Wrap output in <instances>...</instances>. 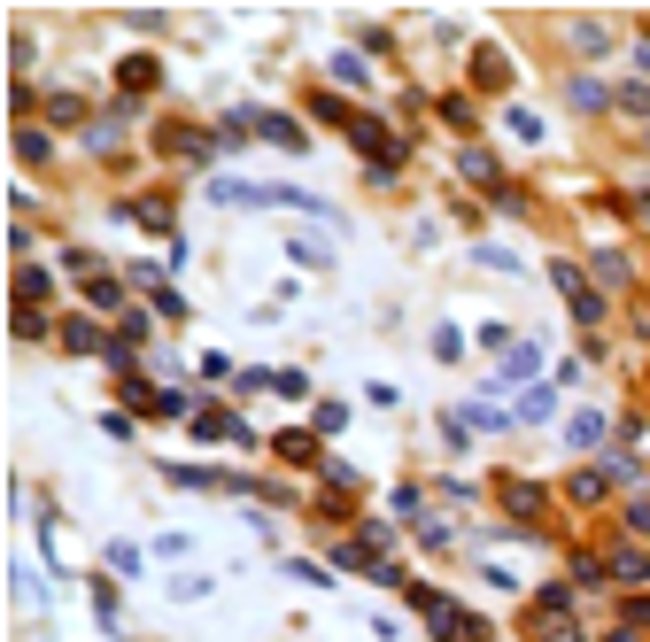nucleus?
Returning a JSON list of instances; mask_svg holds the SVG:
<instances>
[{
    "label": "nucleus",
    "mask_w": 650,
    "mask_h": 642,
    "mask_svg": "<svg viewBox=\"0 0 650 642\" xmlns=\"http://www.w3.org/2000/svg\"><path fill=\"white\" fill-rule=\"evenodd\" d=\"M411 604H418V619H426V635H442V642H473V635H480V627L457 612V604H449L442 588H426V581H418V588H411Z\"/></svg>",
    "instance_id": "1"
},
{
    "label": "nucleus",
    "mask_w": 650,
    "mask_h": 642,
    "mask_svg": "<svg viewBox=\"0 0 650 642\" xmlns=\"http://www.w3.org/2000/svg\"><path fill=\"white\" fill-rule=\"evenodd\" d=\"M550 287H558L565 302H573V318H581V325H596V318H604V294H596L589 279H581V263H550Z\"/></svg>",
    "instance_id": "2"
},
{
    "label": "nucleus",
    "mask_w": 650,
    "mask_h": 642,
    "mask_svg": "<svg viewBox=\"0 0 650 642\" xmlns=\"http://www.w3.org/2000/svg\"><path fill=\"white\" fill-rule=\"evenodd\" d=\"M155 147H163V155H178V163H209V155H217V140H209V132H194V124H163V132H155Z\"/></svg>",
    "instance_id": "3"
},
{
    "label": "nucleus",
    "mask_w": 650,
    "mask_h": 642,
    "mask_svg": "<svg viewBox=\"0 0 650 642\" xmlns=\"http://www.w3.org/2000/svg\"><path fill=\"white\" fill-rule=\"evenodd\" d=\"M349 140L364 147V155H372L380 171H395V163H403V140H395V132H387L380 117H356V132H349Z\"/></svg>",
    "instance_id": "4"
},
{
    "label": "nucleus",
    "mask_w": 650,
    "mask_h": 642,
    "mask_svg": "<svg viewBox=\"0 0 650 642\" xmlns=\"http://www.w3.org/2000/svg\"><path fill=\"white\" fill-rule=\"evenodd\" d=\"M194 434H202V441H240V449H256V434L240 426L233 410H194Z\"/></svg>",
    "instance_id": "5"
},
{
    "label": "nucleus",
    "mask_w": 650,
    "mask_h": 642,
    "mask_svg": "<svg viewBox=\"0 0 650 642\" xmlns=\"http://www.w3.org/2000/svg\"><path fill=\"white\" fill-rule=\"evenodd\" d=\"M62 349H78V356H109L117 341H109V333H101L93 318H62Z\"/></svg>",
    "instance_id": "6"
},
{
    "label": "nucleus",
    "mask_w": 650,
    "mask_h": 642,
    "mask_svg": "<svg viewBox=\"0 0 650 642\" xmlns=\"http://www.w3.org/2000/svg\"><path fill=\"white\" fill-rule=\"evenodd\" d=\"M117 86H124V93H155V86H163L155 55H124V62H117Z\"/></svg>",
    "instance_id": "7"
},
{
    "label": "nucleus",
    "mask_w": 650,
    "mask_h": 642,
    "mask_svg": "<svg viewBox=\"0 0 650 642\" xmlns=\"http://www.w3.org/2000/svg\"><path fill=\"white\" fill-rule=\"evenodd\" d=\"M473 86H480V93H503V86H511V62H503L496 47H480V55H473Z\"/></svg>",
    "instance_id": "8"
},
{
    "label": "nucleus",
    "mask_w": 650,
    "mask_h": 642,
    "mask_svg": "<svg viewBox=\"0 0 650 642\" xmlns=\"http://www.w3.org/2000/svg\"><path fill=\"white\" fill-rule=\"evenodd\" d=\"M612 581H620V588H643V581H650V550H635V542H627V550H612Z\"/></svg>",
    "instance_id": "9"
},
{
    "label": "nucleus",
    "mask_w": 650,
    "mask_h": 642,
    "mask_svg": "<svg viewBox=\"0 0 650 642\" xmlns=\"http://www.w3.org/2000/svg\"><path fill=\"white\" fill-rule=\"evenodd\" d=\"M503 503H511V519H542V488H534V480H503Z\"/></svg>",
    "instance_id": "10"
},
{
    "label": "nucleus",
    "mask_w": 650,
    "mask_h": 642,
    "mask_svg": "<svg viewBox=\"0 0 650 642\" xmlns=\"http://www.w3.org/2000/svg\"><path fill=\"white\" fill-rule=\"evenodd\" d=\"M47 294H55V279H47L39 263H24V271H16V302H24V310H39Z\"/></svg>",
    "instance_id": "11"
},
{
    "label": "nucleus",
    "mask_w": 650,
    "mask_h": 642,
    "mask_svg": "<svg viewBox=\"0 0 650 642\" xmlns=\"http://www.w3.org/2000/svg\"><path fill=\"white\" fill-rule=\"evenodd\" d=\"M534 372H542V349H511L503 372H496V387H519V380H534Z\"/></svg>",
    "instance_id": "12"
},
{
    "label": "nucleus",
    "mask_w": 650,
    "mask_h": 642,
    "mask_svg": "<svg viewBox=\"0 0 650 642\" xmlns=\"http://www.w3.org/2000/svg\"><path fill=\"white\" fill-rule=\"evenodd\" d=\"M550 410H558V387H527V395H519V426H542Z\"/></svg>",
    "instance_id": "13"
},
{
    "label": "nucleus",
    "mask_w": 650,
    "mask_h": 642,
    "mask_svg": "<svg viewBox=\"0 0 650 642\" xmlns=\"http://www.w3.org/2000/svg\"><path fill=\"white\" fill-rule=\"evenodd\" d=\"M565 496H573V503H604V496H612V472H573Z\"/></svg>",
    "instance_id": "14"
},
{
    "label": "nucleus",
    "mask_w": 650,
    "mask_h": 642,
    "mask_svg": "<svg viewBox=\"0 0 650 642\" xmlns=\"http://www.w3.org/2000/svg\"><path fill=\"white\" fill-rule=\"evenodd\" d=\"M86 302H93V310H117V318H124V294H117V279H109V271H93V279H86Z\"/></svg>",
    "instance_id": "15"
},
{
    "label": "nucleus",
    "mask_w": 650,
    "mask_h": 642,
    "mask_svg": "<svg viewBox=\"0 0 650 642\" xmlns=\"http://www.w3.org/2000/svg\"><path fill=\"white\" fill-rule=\"evenodd\" d=\"M565 441H573V449H596V441H604V410H581V418L565 426Z\"/></svg>",
    "instance_id": "16"
},
{
    "label": "nucleus",
    "mask_w": 650,
    "mask_h": 642,
    "mask_svg": "<svg viewBox=\"0 0 650 642\" xmlns=\"http://www.w3.org/2000/svg\"><path fill=\"white\" fill-rule=\"evenodd\" d=\"M279 457H287V465H318V434H279Z\"/></svg>",
    "instance_id": "17"
},
{
    "label": "nucleus",
    "mask_w": 650,
    "mask_h": 642,
    "mask_svg": "<svg viewBox=\"0 0 650 642\" xmlns=\"http://www.w3.org/2000/svg\"><path fill=\"white\" fill-rule=\"evenodd\" d=\"M287 263H310V271H325V263H333V248H325V240H287Z\"/></svg>",
    "instance_id": "18"
},
{
    "label": "nucleus",
    "mask_w": 650,
    "mask_h": 642,
    "mask_svg": "<svg viewBox=\"0 0 650 642\" xmlns=\"http://www.w3.org/2000/svg\"><path fill=\"white\" fill-rule=\"evenodd\" d=\"M132 217H140V225H148V233H171V209L155 202V194H140V202H132Z\"/></svg>",
    "instance_id": "19"
},
{
    "label": "nucleus",
    "mask_w": 650,
    "mask_h": 642,
    "mask_svg": "<svg viewBox=\"0 0 650 642\" xmlns=\"http://www.w3.org/2000/svg\"><path fill=\"white\" fill-rule=\"evenodd\" d=\"M596 279H604V287H627V256H612V248H596Z\"/></svg>",
    "instance_id": "20"
},
{
    "label": "nucleus",
    "mask_w": 650,
    "mask_h": 642,
    "mask_svg": "<svg viewBox=\"0 0 650 642\" xmlns=\"http://www.w3.org/2000/svg\"><path fill=\"white\" fill-rule=\"evenodd\" d=\"M465 178H480V186H503V178H496V155H480V147H465Z\"/></svg>",
    "instance_id": "21"
},
{
    "label": "nucleus",
    "mask_w": 650,
    "mask_h": 642,
    "mask_svg": "<svg viewBox=\"0 0 650 642\" xmlns=\"http://www.w3.org/2000/svg\"><path fill=\"white\" fill-rule=\"evenodd\" d=\"M333 78H341V86H372V70H364L356 55H333Z\"/></svg>",
    "instance_id": "22"
},
{
    "label": "nucleus",
    "mask_w": 650,
    "mask_h": 642,
    "mask_svg": "<svg viewBox=\"0 0 650 642\" xmlns=\"http://www.w3.org/2000/svg\"><path fill=\"white\" fill-rule=\"evenodd\" d=\"M47 117H55V124H78V117H86V101H78V93H55V101H47Z\"/></svg>",
    "instance_id": "23"
},
{
    "label": "nucleus",
    "mask_w": 650,
    "mask_h": 642,
    "mask_svg": "<svg viewBox=\"0 0 650 642\" xmlns=\"http://www.w3.org/2000/svg\"><path fill=\"white\" fill-rule=\"evenodd\" d=\"M503 124H511V140H542V117H527V109H511Z\"/></svg>",
    "instance_id": "24"
},
{
    "label": "nucleus",
    "mask_w": 650,
    "mask_h": 642,
    "mask_svg": "<svg viewBox=\"0 0 650 642\" xmlns=\"http://www.w3.org/2000/svg\"><path fill=\"white\" fill-rule=\"evenodd\" d=\"M16 155L24 163H47V132H16Z\"/></svg>",
    "instance_id": "25"
},
{
    "label": "nucleus",
    "mask_w": 650,
    "mask_h": 642,
    "mask_svg": "<svg viewBox=\"0 0 650 642\" xmlns=\"http://www.w3.org/2000/svg\"><path fill=\"white\" fill-rule=\"evenodd\" d=\"M310 109H318L325 124H349V132H356V117H349V109H341V101H333V93H318V101H310Z\"/></svg>",
    "instance_id": "26"
},
{
    "label": "nucleus",
    "mask_w": 650,
    "mask_h": 642,
    "mask_svg": "<svg viewBox=\"0 0 650 642\" xmlns=\"http://www.w3.org/2000/svg\"><path fill=\"white\" fill-rule=\"evenodd\" d=\"M627 526H635V534H650V496H635V503H627Z\"/></svg>",
    "instance_id": "27"
},
{
    "label": "nucleus",
    "mask_w": 650,
    "mask_h": 642,
    "mask_svg": "<svg viewBox=\"0 0 650 642\" xmlns=\"http://www.w3.org/2000/svg\"><path fill=\"white\" fill-rule=\"evenodd\" d=\"M627 627H650V596H627Z\"/></svg>",
    "instance_id": "28"
},
{
    "label": "nucleus",
    "mask_w": 650,
    "mask_h": 642,
    "mask_svg": "<svg viewBox=\"0 0 650 642\" xmlns=\"http://www.w3.org/2000/svg\"><path fill=\"white\" fill-rule=\"evenodd\" d=\"M635 70H650V39H643V47H635Z\"/></svg>",
    "instance_id": "29"
}]
</instances>
